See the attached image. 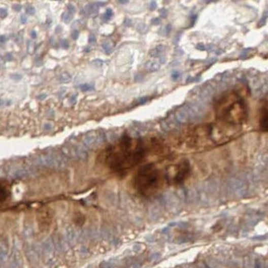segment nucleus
Returning <instances> with one entry per match:
<instances>
[{
    "mask_svg": "<svg viewBox=\"0 0 268 268\" xmlns=\"http://www.w3.org/2000/svg\"><path fill=\"white\" fill-rule=\"evenodd\" d=\"M71 37H72V39L74 40V41L78 40V38H79V30H78V29H74L72 32H71Z\"/></svg>",
    "mask_w": 268,
    "mask_h": 268,
    "instance_id": "17",
    "label": "nucleus"
},
{
    "mask_svg": "<svg viewBox=\"0 0 268 268\" xmlns=\"http://www.w3.org/2000/svg\"><path fill=\"white\" fill-rule=\"evenodd\" d=\"M260 130L268 133V101L262 105L259 113Z\"/></svg>",
    "mask_w": 268,
    "mask_h": 268,
    "instance_id": "5",
    "label": "nucleus"
},
{
    "mask_svg": "<svg viewBox=\"0 0 268 268\" xmlns=\"http://www.w3.org/2000/svg\"><path fill=\"white\" fill-rule=\"evenodd\" d=\"M26 13L30 16L35 15L36 9L33 6L26 7Z\"/></svg>",
    "mask_w": 268,
    "mask_h": 268,
    "instance_id": "14",
    "label": "nucleus"
},
{
    "mask_svg": "<svg viewBox=\"0 0 268 268\" xmlns=\"http://www.w3.org/2000/svg\"><path fill=\"white\" fill-rule=\"evenodd\" d=\"M26 22H27V18H26V16L25 15V14H22V15H21V23H22V24H26Z\"/></svg>",
    "mask_w": 268,
    "mask_h": 268,
    "instance_id": "25",
    "label": "nucleus"
},
{
    "mask_svg": "<svg viewBox=\"0 0 268 268\" xmlns=\"http://www.w3.org/2000/svg\"><path fill=\"white\" fill-rule=\"evenodd\" d=\"M46 97H47V94H46V93H41V94L38 95L37 98L40 100V101H43Z\"/></svg>",
    "mask_w": 268,
    "mask_h": 268,
    "instance_id": "24",
    "label": "nucleus"
},
{
    "mask_svg": "<svg viewBox=\"0 0 268 268\" xmlns=\"http://www.w3.org/2000/svg\"><path fill=\"white\" fill-rule=\"evenodd\" d=\"M160 14L163 16V17H166V15H167V11H166V9H161Z\"/></svg>",
    "mask_w": 268,
    "mask_h": 268,
    "instance_id": "30",
    "label": "nucleus"
},
{
    "mask_svg": "<svg viewBox=\"0 0 268 268\" xmlns=\"http://www.w3.org/2000/svg\"><path fill=\"white\" fill-rule=\"evenodd\" d=\"M79 88L81 89L83 92H88V91L94 90V84L92 83H85V84H81L79 86Z\"/></svg>",
    "mask_w": 268,
    "mask_h": 268,
    "instance_id": "11",
    "label": "nucleus"
},
{
    "mask_svg": "<svg viewBox=\"0 0 268 268\" xmlns=\"http://www.w3.org/2000/svg\"><path fill=\"white\" fill-rule=\"evenodd\" d=\"M145 152L141 140L123 137L106 150L105 163L112 171L124 174L143 160Z\"/></svg>",
    "mask_w": 268,
    "mask_h": 268,
    "instance_id": "1",
    "label": "nucleus"
},
{
    "mask_svg": "<svg viewBox=\"0 0 268 268\" xmlns=\"http://www.w3.org/2000/svg\"><path fill=\"white\" fill-rule=\"evenodd\" d=\"M102 47L107 55H111L113 52V44L109 40H106L102 43Z\"/></svg>",
    "mask_w": 268,
    "mask_h": 268,
    "instance_id": "7",
    "label": "nucleus"
},
{
    "mask_svg": "<svg viewBox=\"0 0 268 268\" xmlns=\"http://www.w3.org/2000/svg\"><path fill=\"white\" fill-rule=\"evenodd\" d=\"M112 16H113V10L110 8H108V9H106L105 13L103 15V21L108 22L112 18Z\"/></svg>",
    "mask_w": 268,
    "mask_h": 268,
    "instance_id": "12",
    "label": "nucleus"
},
{
    "mask_svg": "<svg viewBox=\"0 0 268 268\" xmlns=\"http://www.w3.org/2000/svg\"><path fill=\"white\" fill-rule=\"evenodd\" d=\"M9 190L7 189L6 187H4L2 185L1 186V204H4L6 202L7 199L9 198Z\"/></svg>",
    "mask_w": 268,
    "mask_h": 268,
    "instance_id": "10",
    "label": "nucleus"
},
{
    "mask_svg": "<svg viewBox=\"0 0 268 268\" xmlns=\"http://www.w3.org/2000/svg\"><path fill=\"white\" fill-rule=\"evenodd\" d=\"M46 24L48 26H51V18H47V21H46Z\"/></svg>",
    "mask_w": 268,
    "mask_h": 268,
    "instance_id": "33",
    "label": "nucleus"
},
{
    "mask_svg": "<svg viewBox=\"0 0 268 268\" xmlns=\"http://www.w3.org/2000/svg\"><path fill=\"white\" fill-rule=\"evenodd\" d=\"M191 174V165L187 160H183L176 163L170 165L165 171V178L169 185L183 184L187 180Z\"/></svg>",
    "mask_w": 268,
    "mask_h": 268,
    "instance_id": "4",
    "label": "nucleus"
},
{
    "mask_svg": "<svg viewBox=\"0 0 268 268\" xmlns=\"http://www.w3.org/2000/svg\"><path fill=\"white\" fill-rule=\"evenodd\" d=\"M71 75L67 72L62 73L61 75H59V81L61 84H68L71 81Z\"/></svg>",
    "mask_w": 268,
    "mask_h": 268,
    "instance_id": "8",
    "label": "nucleus"
},
{
    "mask_svg": "<svg viewBox=\"0 0 268 268\" xmlns=\"http://www.w3.org/2000/svg\"><path fill=\"white\" fill-rule=\"evenodd\" d=\"M8 15H9V12H8V9H4V8H1V9H0V17H1V18H2V19H4V18H7V17H8Z\"/></svg>",
    "mask_w": 268,
    "mask_h": 268,
    "instance_id": "15",
    "label": "nucleus"
},
{
    "mask_svg": "<svg viewBox=\"0 0 268 268\" xmlns=\"http://www.w3.org/2000/svg\"><path fill=\"white\" fill-rule=\"evenodd\" d=\"M92 64L97 66V67H101V66L104 65V61L101 60V59H95L92 62Z\"/></svg>",
    "mask_w": 268,
    "mask_h": 268,
    "instance_id": "20",
    "label": "nucleus"
},
{
    "mask_svg": "<svg viewBox=\"0 0 268 268\" xmlns=\"http://www.w3.org/2000/svg\"><path fill=\"white\" fill-rule=\"evenodd\" d=\"M215 112L220 123L236 127L248 121L249 108L244 97L236 91H228L218 99Z\"/></svg>",
    "mask_w": 268,
    "mask_h": 268,
    "instance_id": "2",
    "label": "nucleus"
},
{
    "mask_svg": "<svg viewBox=\"0 0 268 268\" xmlns=\"http://www.w3.org/2000/svg\"><path fill=\"white\" fill-rule=\"evenodd\" d=\"M74 18V14L70 13V12H64V13L61 14V19L63 22L65 23V24H69L71 23V21Z\"/></svg>",
    "mask_w": 268,
    "mask_h": 268,
    "instance_id": "9",
    "label": "nucleus"
},
{
    "mask_svg": "<svg viewBox=\"0 0 268 268\" xmlns=\"http://www.w3.org/2000/svg\"><path fill=\"white\" fill-rule=\"evenodd\" d=\"M30 35H31V38H32V39H36L37 37H38V34H37V31H36L35 30H32V31H31V33H30Z\"/></svg>",
    "mask_w": 268,
    "mask_h": 268,
    "instance_id": "28",
    "label": "nucleus"
},
{
    "mask_svg": "<svg viewBox=\"0 0 268 268\" xmlns=\"http://www.w3.org/2000/svg\"><path fill=\"white\" fill-rule=\"evenodd\" d=\"M60 46L64 50H68L69 47H70V43L67 40L63 39L60 41Z\"/></svg>",
    "mask_w": 268,
    "mask_h": 268,
    "instance_id": "16",
    "label": "nucleus"
},
{
    "mask_svg": "<svg viewBox=\"0 0 268 268\" xmlns=\"http://www.w3.org/2000/svg\"><path fill=\"white\" fill-rule=\"evenodd\" d=\"M0 41H1V43H2V44H4L5 42H6V36L1 35V37H0Z\"/></svg>",
    "mask_w": 268,
    "mask_h": 268,
    "instance_id": "29",
    "label": "nucleus"
},
{
    "mask_svg": "<svg viewBox=\"0 0 268 268\" xmlns=\"http://www.w3.org/2000/svg\"><path fill=\"white\" fill-rule=\"evenodd\" d=\"M178 76H179V74H178V72L174 73V74L172 75V77H173V79H177V78H178Z\"/></svg>",
    "mask_w": 268,
    "mask_h": 268,
    "instance_id": "31",
    "label": "nucleus"
},
{
    "mask_svg": "<svg viewBox=\"0 0 268 268\" xmlns=\"http://www.w3.org/2000/svg\"><path fill=\"white\" fill-rule=\"evenodd\" d=\"M9 76H10V79H11L12 80L16 82L20 81V80H22V75H20V74H17V73L11 74Z\"/></svg>",
    "mask_w": 268,
    "mask_h": 268,
    "instance_id": "13",
    "label": "nucleus"
},
{
    "mask_svg": "<svg viewBox=\"0 0 268 268\" xmlns=\"http://www.w3.org/2000/svg\"><path fill=\"white\" fill-rule=\"evenodd\" d=\"M166 182L165 174L154 163L141 168L135 176L133 187L140 196L150 198L156 196Z\"/></svg>",
    "mask_w": 268,
    "mask_h": 268,
    "instance_id": "3",
    "label": "nucleus"
},
{
    "mask_svg": "<svg viewBox=\"0 0 268 268\" xmlns=\"http://www.w3.org/2000/svg\"><path fill=\"white\" fill-rule=\"evenodd\" d=\"M77 94H74L70 98V102H71V104H72L73 105H75L77 103Z\"/></svg>",
    "mask_w": 268,
    "mask_h": 268,
    "instance_id": "22",
    "label": "nucleus"
},
{
    "mask_svg": "<svg viewBox=\"0 0 268 268\" xmlns=\"http://www.w3.org/2000/svg\"><path fill=\"white\" fill-rule=\"evenodd\" d=\"M13 59V54L12 53H7L6 55H5V61L10 62Z\"/></svg>",
    "mask_w": 268,
    "mask_h": 268,
    "instance_id": "21",
    "label": "nucleus"
},
{
    "mask_svg": "<svg viewBox=\"0 0 268 268\" xmlns=\"http://www.w3.org/2000/svg\"><path fill=\"white\" fill-rule=\"evenodd\" d=\"M96 4H97V5H98L99 7H103L105 5L106 3L101 2V1H97V2H96Z\"/></svg>",
    "mask_w": 268,
    "mask_h": 268,
    "instance_id": "32",
    "label": "nucleus"
},
{
    "mask_svg": "<svg viewBox=\"0 0 268 268\" xmlns=\"http://www.w3.org/2000/svg\"><path fill=\"white\" fill-rule=\"evenodd\" d=\"M22 7L21 5H18V4H16V5H13V9L14 11L19 12L22 10Z\"/></svg>",
    "mask_w": 268,
    "mask_h": 268,
    "instance_id": "23",
    "label": "nucleus"
},
{
    "mask_svg": "<svg viewBox=\"0 0 268 268\" xmlns=\"http://www.w3.org/2000/svg\"><path fill=\"white\" fill-rule=\"evenodd\" d=\"M99 6L95 3H90L84 6V9H83V13L85 15L88 16H93L96 15L98 13Z\"/></svg>",
    "mask_w": 268,
    "mask_h": 268,
    "instance_id": "6",
    "label": "nucleus"
},
{
    "mask_svg": "<svg viewBox=\"0 0 268 268\" xmlns=\"http://www.w3.org/2000/svg\"><path fill=\"white\" fill-rule=\"evenodd\" d=\"M67 9L70 13H72V14H75L76 13V9L75 7L74 6L73 4H69L68 6H67Z\"/></svg>",
    "mask_w": 268,
    "mask_h": 268,
    "instance_id": "19",
    "label": "nucleus"
},
{
    "mask_svg": "<svg viewBox=\"0 0 268 268\" xmlns=\"http://www.w3.org/2000/svg\"><path fill=\"white\" fill-rule=\"evenodd\" d=\"M91 51V48L90 47H85V48L84 49V52L85 53H89Z\"/></svg>",
    "mask_w": 268,
    "mask_h": 268,
    "instance_id": "34",
    "label": "nucleus"
},
{
    "mask_svg": "<svg viewBox=\"0 0 268 268\" xmlns=\"http://www.w3.org/2000/svg\"><path fill=\"white\" fill-rule=\"evenodd\" d=\"M97 42V38L95 37L94 34H90L88 37V43L89 44H94Z\"/></svg>",
    "mask_w": 268,
    "mask_h": 268,
    "instance_id": "18",
    "label": "nucleus"
},
{
    "mask_svg": "<svg viewBox=\"0 0 268 268\" xmlns=\"http://www.w3.org/2000/svg\"><path fill=\"white\" fill-rule=\"evenodd\" d=\"M150 9H151V10H154V9H156V2H154V1H152V2L150 3Z\"/></svg>",
    "mask_w": 268,
    "mask_h": 268,
    "instance_id": "27",
    "label": "nucleus"
},
{
    "mask_svg": "<svg viewBox=\"0 0 268 268\" xmlns=\"http://www.w3.org/2000/svg\"><path fill=\"white\" fill-rule=\"evenodd\" d=\"M119 4H127L128 1H118Z\"/></svg>",
    "mask_w": 268,
    "mask_h": 268,
    "instance_id": "35",
    "label": "nucleus"
},
{
    "mask_svg": "<svg viewBox=\"0 0 268 268\" xmlns=\"http://www.w3.org/2000/svg\"><path fill=\"white\" fill-rule=\"evenodd\" d=\"M151 22L153 25H157L160 22V19L158 18H154V19L152 20Z\"/></svg>",
    "mask_w": 268,
    "mask_h": 268,
    "instance_id": "26",
    "label": "nucleus"
}]
</instances>
